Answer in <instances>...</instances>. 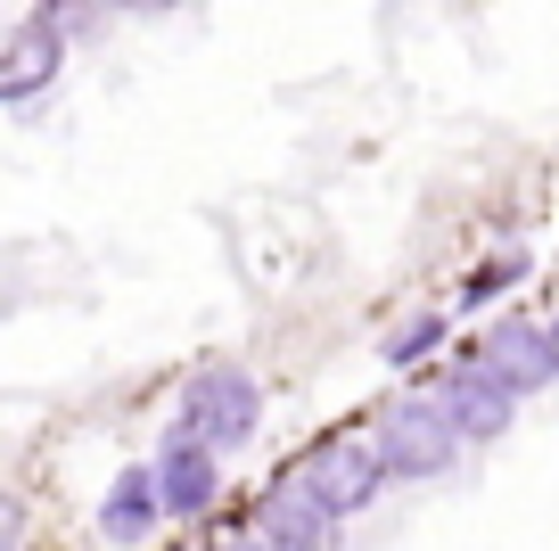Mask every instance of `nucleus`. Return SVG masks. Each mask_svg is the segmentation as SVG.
<instances>
[{"instance_id": "nucleus-10", "label": "nucleus", "mask_w": 559, "mask_h": 551, "mask_svg": "<svg viewBox=\"0 0 559 551\" xmlns=\"http://www.w3.org/2000/svg\"><path fill=\"white\" fill-rule=\"evenodd\" d=\"M444 338V313H412L403 329H386V362H419V354H437Z\"/></svg>"}, {"instance_id": "nucleus-6", "label": "nucleus", "mask_w": 559, "mask_h": 551, "mask_svg": "<svg viewBox=\"0 0 559 551\" xmlns=\"http://www.w3.org/2000/svg\"><path fill=\"white\" fill-rule=\"evenodd\" d=\"M428 403H437V420L453 429V445H493V436H510V412H519L486 371H453Z\"/></svg>"}, {"instance_id": "nucleus-2", "label": "nucleus", "mask_w": 559, "mask_h": 551, "mask_svg": "<svg viewBox=\"0 0 559 551\" xmlns=\"http://www.w3.org/2000/svg\"><path fill=\"white\" fill-rule=\"evenodd\" d=\"M370 461H379V478H444L461 461V445L428 396H395L370 429Z\"/></svg>"}, {"instance_id": "nucleus-7", "label": "nucleus", "mask_w": 559, "mask_h": 551, "mask_svg": "<svg viewBox=\"0 0 559 551\" xmlns=\"http://www.w3.org/2000/svg\"><path fill=\"white\" fill-rule=\"evenodd\" d=\"M263 543H272V551H330L337 543V518L321 511L297 478H280L272 494H263Z\"/></svg>"}, {"instance_id": "nucleus-1", "label": "nucleus", "mask_w": 559, "mask_h": 551, "mask_svg": "<svg viewBox=\"0 0 559 551\" xmlns=\"http://www.w3.org/2000/svg\"><path fill=\"white\" fill-rule=\"evenodd\" d=\"M255 420H263V387L247 379L239 362H206V371L181 387V420H174V429L223 461L230 445H247V436H255Z\"/></svg>"}, {"instance_id": "nucleus-5", "label": "nucleus", "mask_w": 559, "mask_h": 551, "mask_svg": "<svg viewBox=\"0 0 559 551\" xmlns=\"http://www.w3.org/2000/svg\"><path fill=\"white\" fill-rule=\"evenodd\" d=\"M148 478H157V511L165 518H198V511H214V502H223V461H214L206 445H190V436H165V453H157V469H148Z\"/></svg>"}, {"instance_id": "nucleus-8", "label": "nucleus", "mask_w": 559, "mask_h": 551, "mask_svg": "<svg viewBox=\"0 0 559 551\" xmlns=\"http://www.w3.org/2000/svg\"><path fill=\"white\" fill-rule=\"evenodd\" d=\"M58 58H67L58 17H50V9H41V17H25V34L0 50V99H34V91L58 74Z\"/></svg>"}, {"instance_id": "nucleus-4", "label": "nucleus", "mask_w": 559, "mask_h": 551, "mask_svg": "<svg viewBox=\"0 0 559 551\" xmlns=\"http://www.w3.org/2000/svg\"><path fill=\"white\" fill-rule=\"evenodd\" d=\"M477 371H486L493 387H502L510 403L535 396V387L559 379V354H551V329L526 321V313H502V321L486 329V354H477Z\"/></svg>"}, {"instance_id": "nucleus-3", "label": "nucleus", "mask_w": 559, "mask_h": 551, "mask_svg": "<svg viewBox=\"0 0 559 551\" xmlns=\"http://www.w3.org/2000/svg\"><path fill=\"white\" fill-rule=\"evenodd\" d=\"M288 478H297L330 518L370 511V502H379V485H386V478H379V461H370V436H321V445L305 453Z\"/></svg>"}, {"instance_id": "nucleus-13", "label": "nucleus", "mask_w": 559, "mask_h": 551, "mask_svg": "<svg viewBox=\"0 0 559 551\" xmlns=\"http://www.w3.org/2000/svg\"><path fill=\"white\" fill-rule=\"evenodd\" d=\"M551 354H559V321H551Z\"/></svg>"}, {"instance_id": "nucleus-12", "label": "nucleus", "mask_w": 559, "mask_h": 551, "mask_svg": "<svg viewBox=\"0 0 559 551\" xmlns=\"http://www.w3.org/2000/svg\"><path fill=\"white\" fill-rule=\"evenodd\" d=\"M230 551H272V543H263V535H255V543H230Z\"/></svg>"}, {"instance_id": "nucleus-11", "label": "nucleus", "mask_w": 559, "mask_h": 551, "mask_svg": "<svg viewBox=\"0 0 559 551\" xmlns=\"http://www.w3.org/2000/svg\"><path fill=\"white\" fill-rule=\"evenodd\" d=\"M17 535H25V502L0 494V551H17Z\"/></svg>"}, {"instance_id": "nucleus-9", "label": "nucleus", "mask_w": 559, "mask_h": 551, "mask_svg": "<svg viewBox=\"0 0 559 551\" xmlns=\"http://www.w3.org/2000/svg\"><path fill=\"white\" fill-rule=\"evenodd\" d=\"M157 478H148V469H123L116 485H107V502H99V535L107 543H140V535L157 527Z\"/></svg>"}]
</instances>
